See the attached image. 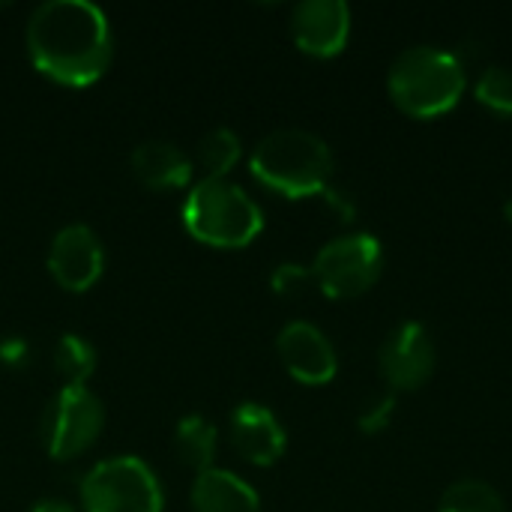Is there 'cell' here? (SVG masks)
Masks as SVG:
<instances>
[{"label":"cell","instance_id":"cell-1","mask_svg":"<svg viewBox=\"0 0 512 512\" xmlns=\"http://www.w3.org/2000/svg\"><path fill=\"white\" fill-rule=\"evenodd\" d=\"M33 66L57 84L87 87L111 63V24L90 0H45L24 30Z\"/></svg>","mask_w":512,"mask_h":512},{"label":"cell","instance_id":"cell-2","mask_svg":"<svg viewBox=\"0 0 512 512\" xmlns=\"http://www.w3.org/2000/svg\"><path fill=\"white\" fill-rule=\"evenodd\" d=\"M249 171L255 180L285 198L324 195L333 180V150L309 129H276L264 135L252 156Z\"/></svg>","mask_w":512,"mask_h":512},{"label":"cell","instance_id":"cell-3","mask_svg":"<svg viewBox=\"0 0 512 512\" xmlns=\"http://www.w3.org/2000/svg\"><path fill=\"white\" fill-rule=\"evenodd\" d=\"M393 102L414 117H438L465 93V63L441 45L405 48L387 72Z\"/></svg>","mask_w":512,"mask_h":512},{"label":"cell","instance_id":"cell-4","mask_svg":"<svg viewBox=\"0 0 512 512\" xmlns=\"http://www.w3.org/2000/svg\"><path fill=\"white\" fill-rule=\"evenodd\" d=\"M183 225L186 231L219 249L249 246L261 228L264 213L258 201L228 177H201L183 201Z\"/></svg>","mask_w":512,"mask_h":512},{"label":"cell","instance_id":"cell-5","mask_svg":"<svg viewBox=\"0 0 512 512\" xmlns=\"http://www.w3.org/2000/svg\"><path fill=\"white\" fill-rule=\"evenodd\" d=\"M159 477L138 456H111L96 462L81 480L84 512H162Z\"/></svg>","mask_w":512,"mask_h":512},{"label":"cell","instance_id":"cell-6","mask_svg":"<svg viewBox=\"0 0 512 512\" xmlns=\"http://www.w3.org/2000/svg\"><path fill=\"white\" fill-rule=\"evenodd\" d=\"M384 270V246L369 231L339 234L324 243L312 261V276L318 288L333 300H348L366 294Z\"/></svg>","mask_w":512,"mask_h":512},{"label":"cell","instance_id":"cell-7","mask_svg":"<svg viewBox=\"0 0 512 512\" xmlns=\"http://www.w3.org/2000/svg\"><path fill=\"white\" fill-rule=\"evenodd\" d=\"M105 426V408L87 387H60L42 411V447L54 459L81 456L96 444Z\"/></svg>","mask_w":512,"mask_h":512},{"label":"cell","instance_id":"cell-8","mask_svg":"<svg viewBox=\"0 0 512 512\" xmlns=\"http://www.w3.org/2000/svg\"><path fill=\"white\" fill-rule=\"evenodd\" d=\"M435 363H438L435 342L420 321H402L396 330H390L378 354L381 375L393 390L423 387L432 378Z\"/></svg>","mask_w":512,"mask_h":512},{"label":"cell","instance_id":"cell-9","mask_svg":"<svg viewBox=\"0 0 512 512\" xmlns=\"http://www.w3.org/2000/svg\"><path fill=\"white\" fill-rule=\"evenodd\" d=\"M48 270L54 282L66 291H87L99 282L105 270V249L93 228L66 225L54 234L48 249Z\"/></svg>","mask_w":512,"mask_h":512},{"label":"cell","instance_id":"cell-10","mask_svg":"<svg viewBox=\"0 0 512 512\" xmlns=\"http://www.w3.org/2000/svg\"><path fill=\"white\" fill-rule=\"evenodd\" d=\"M279 357L300 384H327L339 369V357L327 333L312 321H288L276 336Z\"/></svg>","mask_w":512,"mask_h":512},{"label":"cell","instance_id":"cell-11","mask_svg":"<svg viewBox=\"0 0 512 512\" xmlns=\"http://www.w3.org/2000/svg\"><path fill=\"white\" fill-rule=\"evenodd\" d=\"M291 36L312 57H333L351 36V9L345 0H303L291 9Z\"/></svg>","mask_w":512,"mask_h":512},{"label":"cell","instance_id":"cell-12","mask_svg":"<svg viewBox=\"0 0 512 512\" xmlns=\"http://www.w3.org/2000/svg\"><path fill=\"white\" fill-rule=\"evenodd\" d=\"M231 441L252 465H276L288 447V435L279 417L258 402H240L231 414Z\"/></svg>","mask_w":512,"mask_h":512},{"label":"cell","instance_id":"cell-13","mask_svg":"<svg viewBox=\"0 0 512 512\" xmlns=\"http://www.w3.org/2000/svg\"><path fill=\"white\" fill-rule=\"evenodd\" d=\"M195 512H261L258 492L225 468H207L192 483Z\"/></svg>","mask_w":512,"mask_h":512},{"label":"cell","instance_id":"cell-14","mask_svg":"<svg viewBox=\"0 0 512 512\" xmlns=\"http://www.w3.org/2000/svg\"><path fill=\"white\" fill-rule=\"evenodd\" d=\"M132 171L150 189H180L192 180V159L171 141H144L132 150Z\"/></svg>","mask_w":512,"mask_h":512},{"label":"cell","instance_id":"cell-15","mask_svg":"<svg viewBox=\"0 0 512 512\" xmlns=\"http://www.w3.org/2000/svg\"><path fill=\"white\" fill-rule=\"evenodd\" d=\"M216 447H219V435H216V426L207 420V417H198V414H189L177 423V432H174V453L177 459L186 465V468H195L198 474L213 468V456H216Z\"/></svg>","mask_w":512,"mask_h":512},{"label":"cell","instance_id":"cell-16","mask_svg":"<svg viewBox=\"0 0 512 512\" xmlns=\"http://www.w3.org/2000/svg\"><path fill=\"white\" fill-rule=\"evenodd\" d=\"M54 369L63 378V387H84L96 372V348L75 333H63L54 345Z\"/></svg>","mask_w":512,"mask_h":512},{"label":"cell","instance_id":"cell-17","mask_svg":"<svg viewBox=\"0 0 512 512\" xmlns=\"http://www.w3.org/2000/svg\"><path fill=\"white\" fill-rule=\"evenodd\" d=\"M240 156H243L240 135L228 126H216L198 141V165L204 168V177H228V171L240 162Z\"/></svg>","mask_w":512,"mask_h":512},{"label":"cell","instance_id":"cell-18","mask_svg":"<svg viewBox=\"0 0 512 512\" xmlns=\"http://www.w3.org/2000/svg\"><path fill=\"white\" fill-rule=\"evenodd\" d=\"M438 512H504V498L483 480H456L441 495Z\"/></svg>","mask_w":512,"mask_h":512},{"label":"cell","instance_id":"cell-19","mask_svg":"<svg viewBox=\"0 0 512 512\" xmlns=\"http://www.w3.org/2000/svg\"><path fill=\"white\" fill-rule=\"evenodd\" d=\"M474 93L486 108L512 114V66H486L474 84Z\"/></svg>","mask_w":512,"mask_h":512},{"label":"cell","instance_id":"cell-20","mask_svg":"<svg viewBox=\"0 0 512 512\" xmlns=\"http://www.w3.org/2000/svg\"><path fill=\"white\" fill-rule=\"evenodd\" d=\"M393 414H396V393H378V396L366 399V405L360 408L357 423H360L363 432L378 435L393 423Z\"/></svg>","mask_w":512,"mask_h":512},{"label":"cell","instance_id":"cell-21","mask_svg":"<svg viewBox=\"0 0 512 512\" xmlns=\"http://www.w3.org/2000/svg\"><path fill=\"white\" fill-rule=\"evenodd\" d=\"M309 282H315L312 267H303V264H294V261H285L270 273V285H273V291L279 297H297V294L306 291Z\"/></svg>","mask_w":512,"mask_h":512},{"label":"cell","instance_id":"cell-22","mask_svg":"<svg viewBox=\"0 0 512 512\" xmlns=\"http://www.w3.org/2000/svg\"><path fill=\"white\" fill-rule=\"evenodd\" d=\"M27 360H30V345L21 336L0 339V366L21 369V366H27Z\"/></svg>","mask_w":512,"mask_h":512},{"label":"cell","instance_id":"cell-23","mask_svg":"<svg viewBox=\"0 0 512 512\" xmlns=\"http://www.w3.org/2000/svg\"><path fill=\"white\" fill-rule=\"evenodd\" d=\"M27 512H75V510H72V504H69V501H63V498H42V501H36V504H33Z\"/></svg>","mask_w":512,"mask_h":512},{"label":"cell","instance_id":"cell-24","mask_svg":"<svg viewBox=\"0 0 512 512\" xmlns=\"http://www.w3.org/2000/svg\"><path fill=\"white\" fill-rule=\"evenodd\" d=\"M504 216H507V222L512 225V192L507 195V201H504Z\"/></svg>","mask_w":512,"mask_h":512}]
</instances>
